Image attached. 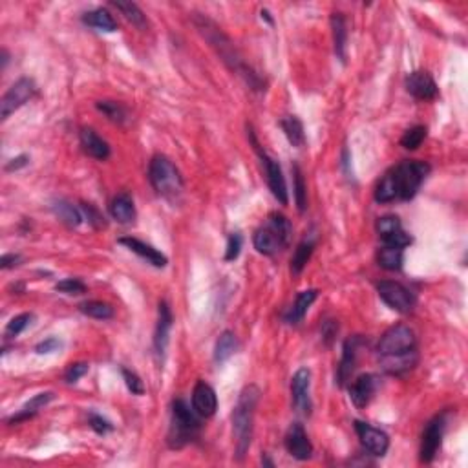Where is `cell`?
<instances>
[{"instance_id": "51", "label": "cell", "mask_w": 468, "mask_h": 468, "mask_svg": "<svg viewBox=\"0 0 468 468\" xmlns=\"http://www.w3.org/2000/svg\"><path fill=\"white\" fill-rule=\"evenodd\" d=\"M6 65H8V51H2V68H6Z\"/></svg>"}, {"instance_id": "25", "label": "cell", "mask_w": 468, "mask_h": 468, "mask_svg": "<svg viewBox=\"0 0 468 468\" xmlns=\"http://www.w3.org/2000/svg\"><path fill=\"white\" fill-rule=\"evenodd\" d=\"M318 291L317 290H306L302 293H299L294 304L290 308V311L285 313V322L287 324H300L304 320V317L308 315V309L311 308V304L317 300Z\"/></svg>"}, {"instance_id": "6", "label": "cell", "mask_w": 468, "mask_h": 468, "mask_svg": "<svg viewBox=\"0 0 468 468\" xmlns=\"http://www.w3.org/2000/svg\"><path fill=\"white\" fill-rule=\"evenodd\" d=\"M148 179L152 187L160 196L167 200H174L183 190V178L179 174V170L167 156H154L148 165Z\"/></svg>"}, {"instance_id": "39", "label": "cell", "mask_w": 468, "mask_h": 468, "mask_svg": "<svg viewBox=\"0 0 468 468\" xmlns=\"http://www.w3.org/2000/svg\"><path fill=\"white\" fill-rule=\"evenodd\" d=\"M32 320H33L32 313H22V315L13 317L10 322H8V326H6V337H8V339H13V337L20 335V333L32 324Z\"/></svg>"}, {"instance_id": "31", "label": "cell", "mask_w": 468, "mask_h": 468, "mask_svg": "<svg viewBox=\"0 0 468 468\" xmlns=\"http://www.w3.org/2000/svg\"><path fill=\"white\" fill-rule=\"evenodd\" d=\"M83 20H84V24L99 30V32L112 33L117 30V22L114 20V17H112V15L106 10H103V8H97V10H93V11H88V13L83 17Z\"/></svg>"}, {"instance_id": "2", "label": "cell", "mask_w": 468, "mask_h": 468, "mask_svg": "<svg viewBox=\"0 0 468 468\" xmlns=\"http://www.w3.org/2000/svg\"><path fill=\"white\" fill-rule=\"evenodd\" d=\"M194 24H196L197 32L202 33L203 37L211 42V46L220 53L221 59L225 60V65L229 66L233 72L242 75V77L245 79V83L253 88V90H262V79L258 77V74H254L253 70L245 65L244 59L238 56V51H236L233 42H230V39L227 37L211 19H207L203 15H196V17H194ZM264 90H266V88H264Z\"/></svg>"}, {"instance_id": "7", "label": "cell", "mask_w": 468, "mask_h": 468, "mask_svg": "<svg viewBox=\"0 0 468 468\" xmlns=\"http://www.w3.org/2000/svg\"><path fill=\"white\" fill-rule=\"evenodd\" d=\"M415 346H417V339H415L412 327L399 324V326H391L390 330L384 331V335L377 344V353L379 357L403 355L415 351Z\"/></svg>"}, {"instance_id": "34", "label": "cell", "mask_w": 468, "mask_h": 468, "mask_svg": "<svg viewBox=\"0 0 468 468\" xmlns=\"http://www.w3.org/2000/svg\"><path fill=\"white\" fill-rule=\"evenodd\" d=\"M112 4L124 15V19L138 30H145L148 26L147 17H145V13H143L138 4H134V2H112Z\"/></svg>"}, {"instance_id": "21", "label": "cell", "mask_w": 468, "mask_h": 468, "mask_svg": "<svg viewBox=\"0 0 468 468\" xmlns=\"http://www.w3.org/2000/svg\"><path fill=\"white\" fill-rule=\"evenodd\" d=\"M79 141H81V147H83L84 154H88V156L93 157V160L105 161L110 157V145L93 129H88V126L81 129V132H79Z\"/></svg>"}, {"instance_id": "50", "label": "cell", "mask_w": 468, "mask_h": 468, "mask_svg": "<svg viewBox=\"0 0 468 468\" xmlns=\"http://www.w3.org/2000/svg\"><path fill=\"white\" fill-rule=\"evenodd\" d=\"M262 19H266L269 24H273V19H271V17H269V11H267V10L262 11Z\"/></svg>"}, {"instance_id": "35", "label": "cell", "mask_w": 468, "mask_h": 468, "mask_svg": "<svg viewBox=\"0 0 468 468\" xmlns=\"http://www.w3.org/2000/svg\"><path fill=\"white\" fill-rule=\"evenodd\" d=\"M79 311L90 318H97V320H108V318L114 317V308L110 304L101 302V300H90V302L81 304Z\"/></svg>"}, {"instance_id": "30", "label": "cell", "mask_w": 468, "mask_h": 468, "mask_svg": "<svg viewBox=\"0 0 468 468\" xmlns=\"http://www.w3.org/2000/svg\"><path fill=\"white\" fill-rule=\"evenodd\" d=\"M280 126L284 130L287 141L297 148H302L306 143V134H304V124L297 115H287L280 121Z\"/></svg>"}, {"instance_id": "36", "label": "cell", "mask_w": 468, "mask_h": 468, "mask_svg": "<svg viewBox=\"0 0 468 468\" xmlns=\"http://www.w3.org/2000/svg\"><path fill=\"white\" fill-rule=\"evenodd\" d=\"M96 106H97V110L101 112V114H105L106 117L112 121V123L123 124L124 121L129 119V112H126V108H124L121 103H117V101H97Z\"/></svg>"}, {"instance_id": "28", "label": "cell", "mask_w": 468, "mask_h": 468, "mask_svg": "<svg viewBox=\"0 0 468 468\" xmlns=\"http://www.w3.org/2000/svg\"><path fill=\"white\" fill-rule=\"evenodd\" d=\"M377 262L386 271H399L404 262V249L394 247V245H384L377 253Z\"/></svg>"}, {"instance_id": "38", "label": "cell", "mask_w": 468, "mask_h": 468, "mask_svg": "<svg viewBox=\"0 0 468 468\" xmlns=\"http://www.w3.org/2000/svg\"><path fill=\"white\" fill-rule=\"evenodd\" d=\"M424 138H427V126L415 124V126H412V129L404 132V136L401 138V145H403L406 150H417L422 145V141H424Z\"/></svg>"}, {"instance_id": "14", "label": "cell", "mask_w": 468, "mask_h": 468, "mask_svg": "<svg viewBox=\"0 0 468 468\" xmlns=\"http://www.w3.org/2000/svg\"><path fill=\"white\" fill-rule=\"evenodd\" d=\"M377 233L384 242V245L394 247H406L412 244V236L403 229V223L397 216H382L377 220Z\"/></svg>"}, {"instance_id": "16", "label": "cell", "mask_w": 468, "mask_h": 468, "mask_svg": "<svg viewBox=\"0 0 468 468\" xmlns=\"http://www.w3.org/2000/svg\"><path fill=\"white\" fill-rule=\"evenodd\" d=\"M285 448L299 461H308L313 455V445L300 422H293L285 434Z\"/></svg>"}, {"instance_id": "42", "label": "cell", "mask_w": 468, "mask_h": 468, "mask_svg": "<svg viewBox=\"0 0 468 468\" xmlns=\"http://www.w3.org/2000/svg\"><path fill=\"white\" fill-rule=\"evenodd\" d=\"M56 290L65 294H83L84 291H86V285L79 280V278H66V280L59 282V284L56 285Z\"/></svg>"}, {"instance_id": "45", "label": "cell", "mask_w": 468, "mask_h": 468, "mask_svg": "<svg viewBox=\"0 0 468 468\" xmlns=\"http://www.w3.org/2000/svg\"><path fill=\"white\" fill-rule=\"evenodd\" d=\"M81 211L84 212V216L88 218V221H90L96 229H101V227H105V218H103V214L97 211L96 207L90 205V203H83V205H81Z\"/></svg>"}, {"instance_id": "33", "label": "cell", "mask_w": 468, "mask_h": 468, "mask_svg": "<svg viewBox=\"0 0 468 468\" xmlns=\"http://www.w3.org/2000/svg\"><path fill=\"white\" fill-rule=\"evenodd\" d=\"M313 249H315V242L308 238L300 242L299 247L294 249V254L291 258V273L293 275H300L304 271V267L308 266L309 258H311Z\"/></svg>"}, {"instance_id": "17", "label": "cell", "mask_w": 468, "mask_h": 468, "mask_svg": "<svg viewBox=\"0 0 468 468\" xmlns=\"http://www.w3.org/2000/svg\"><path fill=\"white\" fill-rule=\"evenodd\" d=\"M406 90H408L410 96H413L419 101H431L436 99L437 93H439V88H437L436 81L431 79V75L428 72H412V74L406 77Z\"/></svg>"}, {"instance_id": "4", "label": "cell", "mask_w": 468, "mask_h": 468, "mask_svg": "<svg viewBox=\"0 0 468 468\" xmlns=\"http://www.w3.org/2000/svg\"><path fill=\"white\" fill-rule=\"evenodd\" d=\"M291 233H293L291 221L287 220L284 214L273 212V214H269L266 223L254 233V249H256L260 254L273 256V254H276L278 251H282L285 245L290 244Z\"/></svg>"}, {"instance_id": "48", "label": "cell", "mask_w": 468, "mask_h": 468, "mask_svg": "<svg viewBox=\"0 0 468 468\" xmlns=\"http://www.w3.org/2000/svg\"><path fill=\"white\" fill-rule=\"evenodd\" d=\"M30 163V157L28 156H17V157H13V160H10L8 161V165H6V170H8V172H13V170H20V169H24V167L28 165Z\"/></svg>"}, {"instance_id": "12", "label": "cell", "mask_w": 468, "mask_h": 468, "mask_svg": "<svg viewBox=\"0 0 468 468\" xmlns=\"http://www.w3.org/2000/svg\"><path fill=\"white\" fill-rule=\"evenodd\" d=\"M355 431H357L358 439L363 443L364 448L372 455L382 457L390 448V437L386 436V431L368 424L363 421H355Z\"/></svg>"}, {"instance_id": "32", "label": "cell", "mask_w": 468, "mask_h": 468, "mask_svg": "<svg viewBox=\"0 0 468 468\" xmlns=\"http://www.w3.org/2000/svg\"><path fill=\"white\" fill-rule=\"evenodd\" d=\"M51 209H53L57 218H59L63 223L68 225V227H77V225H81V221H83V212L79 211L77 207H74L70 202H66V200L56 202L51 205Z\"/></svg>"}, {"instance_id": "49", "label": "cell", "mask_w": 468, "mask_h": 468, "mask_svg": "<svg viewBox=\"0 0 468 468\" xmlns=\"http://www.w3.org/2000/svg\"><path fill=\"white\" fill-rule=\"evenodd\" d=\"M19 262H20V254H13V253L4 254V256L0 258V267H2V269H11V267L19 266Z\"/></svg>"}, {"instance_id": "46", "label": "cell", "mask_w": 468, "mask_h": 468, "mask_svg": "<svg viewBox=\"0 0 468 468\" xmlns=\"http://www.w3.org/2000/svg\"><path fill=\"white\" fill-rule=\"evenodd\" d=\"M59 348H60V340L56 339V337H50V339L39 342V344L35 346V351H37L39 355H48L57 351Z\"/></svg>"}, {"instance_id": "20", "label": "cell", "mask_w": 468, "mask_h": 468, "mask_svg": "<svg viewBox=\"0 0 468 468\" xmlns=\"http://www.w3.org/2000/svg\"><path fill=\"white\" fill-rule=\"evenodd\" d=\"M193 408L200 417L207 419L214 415L216 410H218V397H216L212 386L203 381L196 382L193 390Z\"/></svg>"}, {"instance_id": "13", "label": "cell", "mask_w": 468, "mask_h": 468, "mask_svg": "<svg viewBox=\"0 0 468 468\" xmlns=\"http://www.w3.org/2000/svg\"><path fill=\"white\" fill-rule=\"evenodd\" d=\"M311 372L308 368H300L291 379V397H293V406L297 412L309 415L311 413Z\"/></svg>"}, {"instance_id": "18", "label": "cell", "mask_w": 468, "mask_h": 468, "mask_svg": "<svg viewBox=\"0 0 468 468\" xmlns=\"http://www.w3.org/2000/svg\"><path fill=\"white\" fill-rule=\"evenodd\" d=\"M377 388H379V377L373 373H364L357 377L353 384L349 386V399L357 408H366L370 401L373 399Z\"/></svg>"}, {"instance_id": "26", "label": "cell", "mask_w": 468, "mask_h": 468, "mask_svg": "<svg viewBox=\"0 0 468 468\" xmlns=\"http://www.w3.org/2000/svg\"><path fill=\"white\" fill-rule=\"evenodd\" d=\"M417 363V351H410L403 355H390V357H381V366L386 373L390 375H403L410 372Z\"/></svg>"}, {"instance_id": "1", "label": "cell", "mask_w": 468, "mask_h": 468, "mask_svg": "<svg viewBox=\"0 0 468 468\" xmlns=\"http://www.w3.org/2000/svg\"><path fill=\"white\" fill-rule=\"evenodd\" d=\"M428 174H430V165L424 161H403L388 170L377 183L375 200L379 203H390L395 200L408 202L417 194Z\"/></svg>"}, {"instance_id": "23", "label": "cell", "mask_w": 468, "mask_h": 468, "mask_svg": "<svg viewBox=\"0 0 468 468\" xmlns=\"http://www.w3.org/2000/svg\"><path fill=\"white\" fill-rule=\"evenodd\" d=\"M53 399H56V394H53V391H44V394L35 395V397L24 404L22 408L15 413L13 417H11L8 422H10V424H19V422L33 419L42 408H44V406H48V404H50Z\"/></svg>"}, {"instance_id": "11", "label": "cell", "mask_w": 468, "mask_h": 468, "mask_svg": "<svg viewBox=\"0 0 468 468\" xmlns=\"http://www.w3.org/2000/svg\"><path fill=\"white\" fill-rule=\"evenodd\" d=\"M446 428V417L445 413L436 415L427 424L424 431H422V441H421V461L422 463H431L434 457L437 455L443 443V436H445Z\"/></svg>"}, {"instance_id": "37", "label": "cell", "mask_w": 468, "mask_h": 468, "mask_svg": "<svg viewBox=\"0 0 468 468\" xmlns=\"http://www.w3.org/2000/svg\"><path fill=\"white\" fill-rule=\"evenodd\" d=\"M293 176H294V202L299 211L304 212L308 209V187H306V179H304L302 169L299 165H293Z\"/></svg>"}, {"instance_id": "9", "label": "cell", "mask_w": 468, "mask_h": 468, "mask_svg": "<svg viewBox=\"0 0 468 468\" xmlns=\"http://www.w3.org/2000/svg\"><path fill=\"white\" fill-rule=\"evenodd\" d=\"M35 92H37V86L33 83V79H19L0 99V119H8L15 110H19L20 106L26 105L35 96Z\"/></svg>"}, {"instance_id": "8", "label": "cell", "mask_w": 468, "mask_h": 468, "mask_svg": "<svg viewBox=\"0 0 468 468\" xmlns=\"http://www.w3.org/2000/svg\"><path fill=\"white\" fill-rule=\"evenodd\" d=\"M249 138H251V143L254 145V150L258 152V156L262 160V165L264 169H266L267 185L271 188L273 196H275L282 205H287V203H290V194H287V185H285V178L284 172H282L280 163L276 160H273L271 156H267L266 152L262 150V147L258 145L256 138H254V134L251 129H249Z\"/></svg>"}, {"instance_id": "29", "label": "cell", "mask_w": 468, "mask_h": 468, "mask_svg": "<svg viewBox=\"0 0 468 468\" xmlns=\"http://www.w3.org/2000/svg\"><path fill=\"white\" fill-rule=\"evenodd\" d=\"M238 349V339L234 335L233 331H223L218 340H216V348H214V360L218 364L225 363L227 358L233 357Z\"/></svg>"}, {"instance_id": "44", "label": "cell", "mask_w": 468, "mask_h": 468, "mask_svg": "<svg viewBox=\"0 0 468 468\" xmlns=\"http://www.w3.org/2000/svg\"><path fill=\"white\" fill-rule=\"evenodd\" d=\"M88 370H90L88 363L70 364L68 370H66V373H65V381L68 382V384H74V382H77L79 379H83V377L86 375Z\"/></svg>"}, {"instance_id": "19", "label": "cell", "mask_w": 468, "mask_h": 468, "mask_svg": "<svg viewBox=\"0 0 468 468\" xmlns=\"http://www.w3.org/2000/svg\"><path fill=\"white\" fill-rule=\"evenodd\" d=\"M360 337H351L344 342L342 348V358H340L339 372H337V384L342 388L349 382L351 375H353L355 368H357V358H358V346H360Z\"/></svg>"}, {"instance_id": "22", "label": "cell", "mask_w": 468, "mask_h": 468, "mask_svg": "<svg viewBox=\"0 0 468 468\" xmlns=\"http://www.w3.org/2000/svg\"><path fill=\"white\" fill-rule=\"evenodd\" d=\"M119 244L124 245L126 249H130L132 253H136L138 256H141L143 260H147L148 264H152L157 269H163V267L169 264V258L165 254L157 251L156 247H152V245L145 244L141 240L132 238V236H126V238H119Z\"/></svg>"}, {"instance_id": "52", "label": "cell", "mask_w": 468, "mask_h": 468, "mask_svg": "<svg viewBox=\"0 0 468 468\" xmlns=\"http://www.w3.org/2000/svg\"><path fill=\"white\" fill-rule=\"evenodd\" d=\"M262 463H264V464H267V467H275V463H273L271 459H267V457H264V459H262Z\"/></svg>"}, {"instance_id": "47", "label": "cell", "mask_w": 468, "mask_h": 468, "mask_svg": "<svg viewBox=\"0 0 468 468\" xmlns=\"http://www.w3.org/2000/svg\"><path fill=\"white\" fill-rule=\"evenodd\" d=\"M337 331H339V324H335V320H327L322 327V337L326 340V344H331V340L333 337L337 335Z\"/></svg>"}, {"instance_id": "43", "label": "cell", "mask_w": 468, "mask_h": 468, "mask_svg": "<svg viewBox=\"0 0 468 468\" xmlns=\"http://www.w3.org/2000/svg\"><path fill=\"white\" fill-rule=\"evenodd\" d=\"M88 424H90V428H92L96 434H99V436H105V434L114 430V424H112L108 419L103 417V415H97V413H90V415H88Z\"/></svg>"}, {"instance_id": "15", "label": "cell", "mask_w": 468, "mask_h": 468, "mask_svg": "<svg viewBox=\"0 0 468 468\" xmlns=\"http://www.w3.org/2000/svg\"><path fill=\"white\" fill-rule=\"evenodd\" d=\"M172 322H174V317H172L169 302L161 300L160 306H157V324L156 331H154V353H156L157 360H163L167 353Z\"/></svg>"}, {"instance_id": "10", "label": "cell", "mask_w": 468, "mask_h": 468, "mask_svg": "<svg viewBox=\"0 0 468 468\" xmlns=\"http://www.w3.org/2000/svg\"><path fill=\"white\" fill-rule=\"evenodd\" d=\"M377 293L381 297L382 302L386 306H390L394 311L399 313H410L415 306V297L406 285L399 284V282L391 280H382L377 284Z\"/></svg>"}, {"instance_id": "27", "label": "cell", "mask_w": 468, "mask_h": 468, "mask_svg": "<svg viewBox=\"0 0 468 468\" xmlns=\"http://www.w3.org/2000/svg\"><path fill=\"white\" fill-rule=\"evenodd\" d=\"M331 30H333V42H335V53L340 63H346V46H348V26L342 13L331 15Z\"/></svg>"}, {"instance_id": "41", "label": "cell", "mask_w": 468, "mask_h": 468, "mask_svg": "<svg viewBox=\"0 0 468 468\" xmlns=\"http://www.w3.org/2000/svg\"><path fill=\"white\" fill-rule=\"evenodd\" d=\"M121 373H123L124 384H126V388L132 391V395H143V394H145V384H143V381L138 377V373L130 372V370H126V368H123V370H121Z\"/></svg>"}, {"instance_id": "24", "label": "cell", "mask_w": 468, "mask_h": 468, "mask_svg": "<svg viewBox=\"0 0 468 468\" xmlns=\"http://www.w3.org/2000/svg\"><path fill=\"white\" fill-rule=\"evenodd\" d=\"M110 214L115 221L123 225H130L136 221V205L129 193H121L112 200Z\"/></svg>"}, {"instance_id": "40", "label": "cell", "mask_w": 468, "mask_h": 468, "mask_svg": "<svg viewBox=\"0 0 468 468\" xmlns=\"http://www.w3.org/2000/svg\"><path fill=\"white\" fill-rule=\"evenodd\" d=\"M242 245H244V238L240 233H233L227 240V251H225V262H233L240 256V251H242Z\"/></svg>"}, {"instance_id": "3", "label": "cell", "mask_w": 468, "mask_h": 468, "mask_svg": "<svg viewBox=\"0 0 468 468\" xmlns=\"http://www.w3.org/2000/svg\"><path fill=\"white\" fill-rule=\"evenodd\" d=\"M258 401H260V390L256 386H247L240 394L238 403L233 412V431H234V450L236 459L242 461L249 452L251 441H253L254 430V413H256Z\"/></svg>"}, {"instance_id": "5", "label": "cell", "mask_w": 468, "mask_h": 468, "mask_svg": "<svg viewBox=\"0 0 468 468\" xmlns=\"http://www.w3.org/2000/svg\"><path fill=\"white\" fill-rule=\"evenodd\" d=\"M200 415L194 412V408H188L185 401L178 399L172 403V415H170V428H169V441L170 448H183L185 445L193 443L202 430L200 424Z\"/></svg>"}]
</instances>
